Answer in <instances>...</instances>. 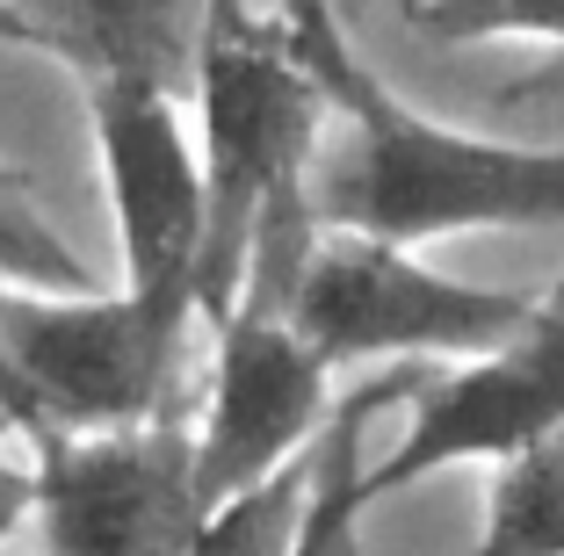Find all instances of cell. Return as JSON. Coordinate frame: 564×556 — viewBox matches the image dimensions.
Masks as SVG:
<instances>
[{"mask_svg": "<svg viewBox=\"0 0 564 556\" xmlns=\"http://www.w3.org/2000/svg\"><path fill=\"white\" fill-rule=\"evenodd\" d=\"M44 30V58L80 80L131 73L160 87H196V58L210 36L217 0H22Z\"/></svg>", "mask_w": 564, "mask_h": 556, "instance_id": "cell-9", "label": "cell"}, {"mask_svg": "<svg viewBox=\"0 0 564 556\" xmlns=\"http://www.w3.org/2000/svg\"><path fill=\"white\" fill-rule=\"evenodd\" d=\"M30 513H36V462H15L0 448V542L15 535Z\"/></svg>", "mask_w": 564, "mask_h": 556, "instance_id": "cell-13", "label": "cell"}, {"mask_svg": "<svg viewBox=\"0 0 564 556\" xmlns=\"http://www.w3.org/2000/svg\"><path fill=\"white\" fill-rule=\"evenodd\" d=\"M557 419H564V282L535 296V312L507 340L420 369L399 441L383 462H369L362 499L377 506V499H391V491L420 484L434 470L499 462L529 448L535 434H550Z\"/></svg>", "mask_w": 564, "mask_h": 556, "instance_id": "cell-6", "label": "cell"}, {"mask_svg": "<svg viewBox=\"0 0 564 556\" xmlns=\"http://www.w3.org/2000/svg\"><path fill=\"white\" fill-rule=\"evenodd\" d=\"M30 434H36V405H30V391H22L8 347H0V441H30Z\"/></svg>", "mask_w": 564, "mask_h": 556, "instance_id": "cell-14", "label": "cell"}, {"mask_svg": "<svg viewBox=\"0 0 564 556\" xmlns=\"http://www.w3.org/2000/svg\"><path fill=\"white\" fill-rule=\"evenodd\" d=\"M36 462V521L44 542L66 556H166L203 549V499L196 477V419L160 412L138 426H44L30 434Z\"/></svg>", "mask_w": 564, "mask_h": 556, "instance_id": "cell-5", "label": "cell"}, {"mask_svg": "<svg viewBox=\"0 0 564 556\" xmlns=\"http://www.w3.org/2000/svg\"><path fill=\"white\" fill-rule=\"evenodd\" d=\"M196 116H203V261L196 312L203 326L239 304L282 312L290 275L318 239L312 217V160L326 138V95L275 15L247 0H217L196 58Z\"/></svg>", "mask_w": 564, "mask_h": 556, "instance_id": "cell-2", "label": "cell"}, {"mask_svg": "<svg viewBox=\"0 0 564 556\" xmlns=\"http://www.w3.org/2000/svg\"><path fill=\"white\" fill-rule=\"evenodd\" d=\"M405 22L427 44H564V0H405Z\"/></svg>", "mask_w": 564, "mask_h": 556, "instance_id": "cell-12", "label": "cell"}, {"mask_svg": "<svg viewBox=\"0 0 564 556\" xmlns=\"http://www.w3.org/2000/svg\"><path fill=\"white\" fill-rule=\"evenodd\" d=\"M87 123H95L101 181L117 203L123 239V290L196 304V261H203V145L188 138L174 87L101 73L80 80Z\"/></svg>", "mask_w": 564, "mask_h": 556, "instance_id": "cell-7", "label": "cell"}, {"mask_svg": "<svg viewBox=\"0 0 564 556\" xmlns=\"http://www.w3.org/2000/svg\"><path fill=\"white\" fill-rule=\"evenodd\" d=\"M535 312V290H492V282L442 275L399 239L318 225L304 268L290 275L282 318L333 361H456L507 340Z\"/></svg>", "mask_w": 564, "mask_h": 556, "instance_id": "cell-4", "label": "cell"}, {"mask_svg": "<svg viewBox=\"0 0 564 556\" xmlns=\"http://www.w3.org/2000/svg\"><path fill=\"white\" fill-rule=\"evenodd\" d=\"M478 542L492 556H564V419L492 462Z\"/></svg>", "mask_w": 564, "mask_h": 556, "instance_id": "cell-10", "label": "cell"}, {"mask_svg": "<svg viewBox=\"0 0 564 556\" xmlns=\"http://www.w3.org/2000/svg\"><path fill=\"white\" fill-rule=\"evenodd\" d=\"M188 326L196 304H166L138 290H15L0 282V347L44 426H138L188 412Z\"/></svg>", "mask_w": 564, "mask_h": 556, "instance_id": "cell-3", "label": "cell"}, {"mask_svg": "<svg viewBox=\"0 0 564 556\" xmlns=\"http://www.w3.org/2000/svg\"><path fill=\"white\" fill-rule=\"evenodd\" d=\"M0 282L15 290H95V268L80 261V246L51 225L36 188L0 160Z\"/></svg>", "mask_w": 564, "mask_h": 556, "instance_id": "cell-11", "label": "cell"}, {"mask_svg": "<svg viewBox=\"0 0 564 556\" xmlns=\"http://www.w3.org/2000/svg\"><path fill=\"white\" fill-rule=\"evenodd\" d=\"M326 405H333V361L282 312L239 304L232 318H217L210 391L196 412V477L210 513L297 456L318 434Z\"/></svg>", "mask_w": 564, "mask_h": 556, "instance_id": "cell-8", "label": "cell"}, {"mask_svg": "<svg viewBox=\"0 0 564 556\" xmlns=\"http://www.w3.org/2000/svg\"><path fill=\"white\" fill-rule=\"evenodd\" d=\"M282 36L326 95V131L312 160V217L340 231H377L399 246L456 231H557L564 152L456 131L413 109L399 87L348 44L333 0H282Z\"/></svg>", "mask_w": 564, "mask_h": 556, "instance_id": "cell-1", "label": "cell"}]
</instances>
